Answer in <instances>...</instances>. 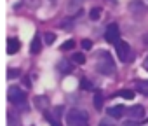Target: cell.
I'll use <instances>...</instances> for the list:
<instances>
[{
	"label": "cell",
	"mask_w": 148,
	"mask_h": 126,
	"mask_svg": "<svg viewBox=\"0 0 148 126\" xmlns=\"http://www.w3.org/2000/svg\"><path fill=\"white\" fill-rule=\"evenodd\" d=\"M66 124L68 126H87V112L86 110H79V109L68 110Z\"/></svg>",
	"instance_id": "obj_1"
},
{
	"label": "cell",
	"mask_w": 148,
	"mask_h": 126,
	"mask_svg": "<svg viewBox=\"0 0 148 126\" xmlns=\"http://www.w3.org/2000/svg\"><path fill=\"white\" fill-rule=\"evenodd\" d=\"M9 100L16 105V107H19L21 110H28V103H26V95H25V91H21L19 88H16V86H12L11 89H9Z\"/></svg>",
	"instance_id": "obj_2"
},
{
	"label": "cell",
	"mask_w": 148,
	"mask_h": 126,
	"mask_svg": "<svg viewBox=\"0 0 148 126\" xmlns=\"http://www.w3.org/2000/svg\"><path fill=\"white\" fill-rule=\"evenodd\" d=\"M98 70L101 72V74H105V75H112L117 69H115V63H113V60L108 56V53H101V56H99V61H98Z\"/></svg>",
	"instance_id": "obj_3"
},
{
	"label": "cell",
	"mask_w": 148,
	"mask_h": 126,
	"mask_svg": "<svg viewBox=\"0 0 148 126\" xmlns=\"http://www.w3.org/2000/svg\"><path fill=\"white\" fill-rule=\"evenodd\" d=\"M115 49H117V54H119V58L122 60V61H125L127 58H129V53H131V47H129V44L127 42H124V40H117L115 42Z\"/></svg>",
	"instance_id": "obj_4"
},
{
	"label": "cell",
	"mask_w": 148,
	"mask_h": 126,
	"mask_svg": "<svg viewBox=\"0 0 148 126\" xmlns=\"http://www.w3.org/2000/svg\"><path fill=\"white\" fill-rule=\"evenodd\" d=\"M119 25L117 23H112V25H108V28H106V33H105V39H106V42H117L119 40Z\"/></svg>",
	"instance_id": "obj_5"
},
{
	"label": "cell",
	"mask_w": 148,
	"mask_h": 126,
	"mask_svg": "<svg viewBox=\"0 0 148 126\" xmlns=\"http://www.w3.org/2000/svg\"><path fill=\"white\" fill-rule=\"evenodd\" d=\"M129 116L132 119H143L145 117V107L143 105H134L129 109Z\"/></svg>",
	"instance_id": "obj_6"
},
{
	"label": "cell",
	"mask_w": 148,
	"mask_h": 126,
	"mask_svg": "<svg viewBox=\"0 0 148 126\" xmlns=\"http://www.w3.org/2000/svg\"><path fill=\"white\" fill-rule=\"evenodd\" d=\"M19 39L18 37H11L9 40H7V53L9 54H14V53H18L19 51Z\"/></svg>",
	"instance_id": "obj_7"
},
{
	"label": "cell",
	"mask_w": 148,
	"mask_h": 126,
	"mask_svg": "<svg viewBox=\"0 0 148 126\" xmlns=\"http://www.w3.org/2000/svg\"><path fill=\"white\" fill-rule=\"evenodd\" d=\"M124 112H125V107H124V105H113V107H110V110H108L110 117H113V119H120V117L124 116Z\"/></svg>",
	"instance_id": "obj_8"
},
{
	"label": "cell",
	"mask_w": 148,
	"mask_h": 126,
	"mask_svg": "<svg viewBox=\"0 0 148 126\" xmlns=\"http://www.w3.org/2000/svg\"><path fill=\"white\" fill-rule=\"evenodd\" d=\"M35 105H37L38 109L45 110V109L49 107V98H47V96H37V98H35Z\"/></svg>",
	"instance_id": "obj_9"
},
{
	"label": "cell",
	"mask_w": 148,
	"mask_h": 126,
	"mask_svg": "<svg viewBox=\"0 0 148 126\" xmlns=\"http://www.w3.org/2000/svg\"><path fill=\"white\" fill-rule=\"evenodd\" d=\"M101 12H103V11H101V7H92V9H91V12H89V18H91L92 21H98V19L101 18Z\"/></svg>",
	"instance_id": "obj_10"
},
{
	"label": "cell",
	"mask_w": 148,
	"mask_h": 126,
	"mask_svg": "<svg viewBox=\"0 0 148 126\" xmlns=\"http://www.w3.org/2000/svg\"><path fill=\"white\" fill-rule=\"evenodd\" d=\"M92 103H94V107H96V109H101V107H103V95H101V91H96Z\"/></svg>",
	"instance_id": "obj_11"
},
{
	"label": "cell",
	"mask_w": 148,
	"mask_h": 126,
	"mask_svg": "<svg viewBox=\"0 0 148 126\" xmlns=\"http://www.w3.org/2000/svg\"><path fill=\"white\" fill-rule=\"evenodd\" d=\"M71 60H73V63H77V65H84V63H86V56L82 53H75L71 56Z\"/></svg>",
	"instance_id": "obj_12"
},
{
	"label": "cell",
	"mask_w": 148,
	"mask_h": 126,
	"mask_svg": "<svg viewBox=\"0 0 148 126\" xmlns=\"http://www.w3.org/2000/svg\"><path fill=\"white\" fill-rule=\"evenodd\" d=\"M40 49H42V46H40V39H38V37H35V39H33V42H32V53H33V54H38V53H40Z\"/></svg>",
	"instance_id": "obj_13"
},
{
	"label": "cell",
	"mask_w": 148,
	"mask_h": 126,
	"mask_svg": "<svg viewBox=\"0 0 148 126\" xmlns=\"http://www.w3.org/2000/svg\"><path fill=\"white\" fill-rule=\"evenodd\" d=\"M138 91H139L141 95L148 96V81H141V82H138Z\"/></svg>",
	"instance_id": "obj_14"
},
{
	"label": "cell",
	"mask_w": 148,
	"mask_h": 126,
	"mask_svg": "<svg viewBox=\"0 0 148 126\" xmlns=\"http://www.w3.org/2000/svg\"><path fill=\"white\" fill-rule=\"evenodd\" d=\"M58 67H59V70H61L63 74H70V72H71V67L68 65L64 60H63V61H59V65H58Z\"/></svg>",
	"instance_id": "obj_15"
},
{
	"label": "cell",
	"mask_w": 148,
	"mask_h": 126,
	"mask_svg": "<svg viewBox=\"0 0 148 126\" xmlns=\"http://www.w3.org/2000/svg\"><path fill=\"white\" fill-rule=\"evenodd\" d=\"M44 40H45L47 44H54V40H56V33H52V32H47V33L44 35Z\"/></svg>",
	"instance_id": "obj_16"
},
{
	"label": "cell",
	"mask_w": 148,
	"mask_h": 126,
	"mask_svg": "<svg viewBox=\"0 0 148 126\" xmlns=\"http://www.w3.org/2000/svg\"><path fill=\"white\" fill-rule=\"evenodd\" d=\"M73 47H75V40H66L61 46V51H68V49H73Z\"/></svg>",
	"instance_id": "obj_17"
},
{
	"label": "cell",
	"mask_w": 148,
	"mask_h": 126,
	"mask_svg": "<svg viewBox=\"0 0 148 126\" xmlns=\"http://www.w3.org/2000/svg\"><path fill=\"white\" fill-rule=\"evenodd\" d=\"M120 96L125 98V100H131V98H134V93L131 89H124V91H120Z\"/></svg>",
	"instance_id": "obj_18"
},
{
	"label": "cell",
	"mask_w": 148,
	"mask_h": 126,
	"mask_svg": "<svg viewBox=\"0 0 148 126\" xmlns=\"http://www.w3.org/2000/svg\"><path fill=\"white\" fill-rule=\"evenodd\" d=\"M9 126H18V116L9 112Z\"/></svg>",
	"instance_id": "obj_19"
},
{
	"label": "cell",
	"mask_w": 148,
	"mask_h": 126,
	"mask_svg": "<svg viewBox=\"0 0 148 126\" xmlns=\"http://www.w3.org/2000/svg\"><path fill=\"white\" fill-rule=\"evenodd\" d=\"M19 75V70L18 69H9V72H7V77L9 79H16Z\"/></svg>",
	"instance_id": "obj_20"
},
{
	"label": "cell",
	"mask_w": 148,
	"mask_h": 126,
	"mask_svg": "<svg viewBox=\"0 0 148 126\" xmlns=\"http://www.w3.org/2000/svg\"><path fill=\"white\" fill-rule=\"evenodd\" d=\"M82 47H84V49H91V47H92V42H91L89 39H84V40H82Z\"/></svg>",
	"instance_id": "obj_21"
},
{
	"label": "cell",
	"mask_w": 148,
	"mask_h": 126,
	"mask_svg": "<svg viewBox=\"0 0 148 126\" xmlns=\"http://www.w3.org/2000/svg\"><path fill=\"white\" fill-rule=\"evenodd\" d=\"M47 119H49V123H51L52 126H61V123H59L58 119H54V117H51V116H47Z\"/></svg>",
	"instance_id": "obj_22"
},
{
	"label": "cell",
	"mask_w": 148,
	"mask_h": 126,
	"mask_svg": "<svg viewBox=\"0 0 148 126\" xmlns=\"http://www.w3.org/2000/svg\"><path fill=\"white\" fill-rule=\"evenodd\" d=\"M82 88H84V89H91L92 86H91V82H89L87 79H82Z\"/></svg>",
	"instance_id": "obj_23"
},
{
	"label": "cell",
	"mask_w": 148,
	"mask_h": 126,
	"mask_svg": "<svg viewBox=\"0 0 148 126\" xmlns=\"http://www.w3.org/2000/svg\"><path fill=\"white\" fill-rule=\"evenodd\" d=\"M99 126H113V124L110 123V119H101L99 121Z\"/></svg>",
	"instance_id": "obj_24"
},
{
	"label": "cell",
	"mask_w": 148,
	"mask_h": 126,
	"mask_svg": "<svg viewBox=\"0 0 148 126\" xmlns=\"http://www.w3.org/2000/svg\"><path fill=\"white\" fill-rule=\"evenodd\" d=\"M122 126H138V123H136V121H124Z\"/></svg>",
	"instance_id": "obj_25"
},
{
	"label": "cell",
	"mask_w": 148,
	"mask_h": 126,
	"mask_svg": "<svg viewBox=\"0 0 148 126\" xmlns=\"http://www.w3.org/2000/svg\"><path fill=\"white\" fill-rule=\"evenodd\" d=\"M61 110H63V107H56V109H54V112H56V117H59V116H61Z\"/></svg>",
	"instance_id": "obj_26"
},
{
	"label": "cell",
	"mask_w": 148,
	"mask_h": 126,
	"mask_svg": "<svg viewBox=\"0 0 148 126\" xmlns=\"http://www.w3.org/2000/svg\"><path fill=\"white\" fill-rule=\"evenodd\" d=\"M143 67H145V70L148 72V56L145 58V61H143Z\"/></svg>",
	"instance_id": "obj_27"
},
{
	"label": "cell",
	"mask_w": 148,
	"mask_h": 126,
	"mask_svg": "<svg viewBox=\"0 0 148 126\" xmlns=\"http://www.w3.org/2000/svg\"><path fill=\"white\" fill-rule=\"evenodd\" d=\"M143 42L148 46V33H145V35H143Z\"/></svg>",
	"instance_id": "obj_28"
},
{
	"label": "cell",
	"mask_w": 148,
	"mask_h": 126,
	"mask_svg": "<svg viewBox=\"0 0 148 126\" xmlns=\"http://www.w3.org/2000/svg\"><path fill=\"white\" fill-rule=\"evenodd\" d=\"M28 4H30L32 7H37V2H35V0H28Z\"/></svg>",
	"instance_id": "obj_29"
}]
</instances>
